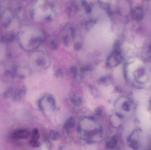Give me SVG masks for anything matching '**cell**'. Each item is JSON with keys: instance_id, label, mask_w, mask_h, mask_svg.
Wrapping results in <instances>:
<instances>
[{"instance_id": "9", "label": "cell", "mask_w": 151, "mask_h": 150, "mask_svg": "<svg viewBox=\"0 0 151 150\" xmlns=\"http://www.w3.org/2000/svg\"><path fill=\"white\" fill-rule=\"evenodd\" d=\"M91 67L89 66H83L81 68V72L82 73H86V72H90L92 71Z\"/></svg>"}, {"instance_id": "2", "label": "cell", "mask_w": 151, "mask_h": 150, "mask_svg": "<svg viewBox=\"0 0 151 150\" xmlns=\"http://www.w3.org/2000/svg\"><path fill=\"white\" fill-rule=\"evenodd\" d=\"M76 125V120L75 117H71L68 118L67 120L65 122L64 128L66 132L69 133L71 129L75 126Z\"/></svg>"}, {"instance_id": "7", "label": "cell", "mask_w": 151, "mask_h": 150, "mask_svg": "<svg viewBox=\"0 0 151 150\" xmlns=\"http://www.w3.org/2000/svg\"><path fill=\"white\" fill-rule=\"evenodd\" d=\"M30 143L31 145L33 147H39L40 146V143L38 141V139H31V140L30 141Z\"/></svg>"}, {"instance_id": "11", "label": "cell", "mask_w": 151, "mask_h": 150, "mask_svg": "<svg viewBox=\"0 0 151 150\" xmlns=\"http://www.w3.org/2000/svg\"><path fill=\"white\" fill-rule=\"evenodd\" d=\"M129 104L128 102H126L123 104V106H122V108L123 109L125 110V111H129L130 109V106H129Z\"/></svg>"}, {"instance_id": "6", "label": "cell", "mask_w": 151, "mask_h": 150, "mask_svg": "<svg viewBox=\"0 0 151 150\" xmlns=\"http://www.w3.org/2000/svg\"><path fill=\"white\" fill-rule=\"evenodd\" d=\"M40 137V134L37 129H34L31 133V139H39Z\"/></svg>"}, {"instance_id": "4", "label": "cell", "mask_w": 151, "mask_h": 150, "mask_svg": "<svg viewBox=\"0 0 151 150\" xmlns=\"http://www.w3.org/2000/svg\"><path fill=\"white\" fill-rule=\"evenodd\" d=\"M118 139L116 136H113L109 139L106 142V147L107 148L112 149L114 148L117 145Z\"/></svg>"}, {"instance_id": "5", "label": "cell", "mask_w": 151, "mask_h": 150, "mask_svg": "<svg viewBox=\"0 0 151 150\" xmlns=\"http://www.w3.org/2000/svg\"><path fill=\"white\" fill-rule=\"evenodd\" d=\"M49 136L53 141H57L60 138V134L57 131L54 130H50L49 132Z\"/></svg>"}, {"instance_id": "3", "label": "cell", "mask_w": 151, "mask_h": 150, "mask_svg": "<svg viewBox=\"0 0 151 150\" xmlns=\"http://www.w3.org/2000/svg\"><path fill=\"white\" fill-rule=\"evenodd\" d=\"M70 100L72 104L76 107H80L82 104V100L78 95L73 94L71 96Z\"/></svg>"}, {"instance_id": "12", "label": "cell", "mask_w": 151, "mask_h": 150, "mask_svg": "<svg viewBox=\"0 0 151 150\" xmlns=\"http://www.w3.org/2000/svg\"><path fill=\"white\" fill-rule=\"evenodd\" d=\"M62 75V73L61 70H57L55 72V75L57 77H61Z\"/></svg>"}, {"instance_id": "10", "label": "cell", "mask_w": 151, "mask_h": 150, "mask_svg": "<svg viewBox=\"0 0 151 150\" xmlns=\"http://www.w3.org/2000/svg\"><path fill=\"white\" fill-rule=\"evenodd\" d=\"M103 110L102 108L100 107H99V108H97L96 110V112H95V113L96 115L97 116H100L103 114Z\"/></svg>"}, {"instance_id": "1", "label": "cell", "mask_w": 151, "mask_h": 150, "mask_svg": "<svg viewBox=\"0 0 151 150\" xmlns=\"http://www.w3.org/2000/svg\"><path fill=\"white\" fill-rule=\"evenodd\" d=\"M30 135L29 131L26 129L17 130L13 134V137L16 139H26Z\"/></svg>"}, {"instance_id": "8", "label": "cell", "mask_w": 151, "mask_h": 150, "mask_svg": "<svg viewBox=\"0 0 151 150\" xmlns=\"http://www.w3.org/2000/svg\"><path fill=\"white\" fill-rule=\"evenodd\" d=\"M70 71L71 72V73L72 74V75L75 78L77 77V75L78 74V70L77 69V68L75 66H72L70 68Z\"/></svg>"}]
</instances>
